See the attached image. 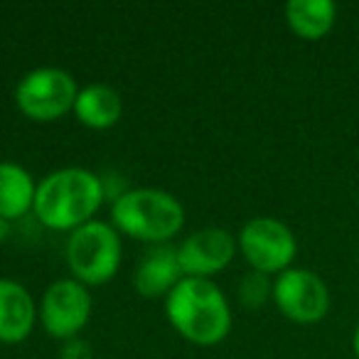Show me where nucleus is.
<instances>
[{"label":"nucleus","instance_id":"obj_17","mask_svg":"<svg viewBox=\"0 0 359 359\" xmlns=\"http://www.w3.org/2000/svg\"><path fill=\"white\" fill-rule=\"evenodd\" d=\"M11 226H13V222L0 219V241H6L8 236H11Z\"/></svg>","mask_w":359,"mask_h":359},{"label":"nucleus","instance_id":"obj_9","mask_svg":"<svg viewBox=\"0 0 359 359\" xmlns=\"http://www.w3.org/2000/svg\"><path fill=\"white\" fill-rule=\"evenodd\" d=\"M236 236L222 226H205L180 241L177 261L187 278H212L234 261Z\"/></svg>","mask_w":359,"mask_h":359},{"label":"nucleus","instance_id":"obj_18","mask_svg":"<svg viewBox=\"0 0 359 359\" xmlns=\"http://www.w3.org/2000/svg\"><path fill=\"white\" fill-rule=\"evenodd\" d=\"M352 349H354V357L359 359V323L354 327V334H352Z\"/></svg>","mask_w":359,"mask_h":359},{"label":"nucleus","instance_id":"obj_13","mask_svg":"<svg viewBox=\"0 0 359 359\" xmlns=\"http://www.w3.org/2000/svg\"><path fill=\"white\" fill-rule=\"evenodd\" d=\"M37 182L22 165L0 160V219L18 222L32 212Z\"/></svg>","mask_w":359,"mask_h":359},{"label":"nucleus","instance_id":"obj_7","mask_svg":"<svg viewBox=\"0 0 359 359\" xmlns=\"http://www.w3.org/2000/svg\"><path fill=\"white\" fill-rule=\"evenodd\" d=\"M91 308L94 300L84 283L74 278H57L42 293L37 318L50 337L67 342L72 337H79L91 318Z\"/></svg>","mask_w":359,"mask_h":359},{"label":"nucleus","instance_id":"obj_14","mask_svg":"<svg viewBox=\"0 0 359 359\" xmlns=\"http://www.w3.org/2000/svg\"><path fill=\"white\" fill-rule=\"evenodd\" d=\"M337 20L332 0H290L285 3V22L300 40H323Z\"/></svg>","mask_w":359,"mask_h":359},{"label":"nucleus","instance_id":"obj_5","mask_svg":"<svg viewBox=\"0 0 359 359\" xmlns=\"http://www.w3.org/2000/svg\"><path fill=\"white\" fill-rule=\"evenodd\" d=\"M79 86L62 67H37L30 69L15 86V106L25 118L50 123L74 109Z\"/></svg>","mask_w":359,"mask_h":359},{"label":"nucleus","instance_id":"obj_2","mask_svg":"<svg viewBox=\"0 0 359 359\" xmlns=\"http://www.w3.org/2000/svg\"><path fill=\"white\" fill-rule=\"evenodd\" d=\"M165 315L187 342L212 347L231 332V305L212 278H182L165 298Z\"/></svg>","mask_w":359,"mask_h":359},{"label":"nucleus","instance_id":"obj_10","mask_svg":"<svg viewBox=\"0 0 359 359\" xmlns=\"http://www.w3.org/2000/svg\"><path fill=\"white\" fill-rule=\"evenodd\" d=\"M185 278L177 261V246L158 244L140 256L133 271V288L148 300L168 298L170 290Z\"/></svg>","mask_w":359,"mask_h":359},{"label":"nucleus","instance_id":"obj_1","mask_svg":"<svg viewBox=\"0 0 359 359\" xmlns=\"http://www.w3.org/2000/svg\"><path fill=\"white\" fill-rule=\"evenodd\" d=\"M106 200L104 180L86 168H60L37 182L32 215L55 231H74L94 222Z\"/></svg>","mask_w":359,"mask_h":359},{"label":"nucleus","instance_id":"obj_4","mask_svg":"<svg viewBox=\"0 0 359 359\" xmlns=\"http://www.w3.org/2000/svg\"><path fill=\"white\" fill-rule=\"evenodd\" d=\"M65 259L74 280L89 285H104L118 273L123 259L121 234L111 222L94 219L69 231L65 244Z\"/></svg>","mask_w":359,"mask_h":359},{"label":"nucleus","instance_id":"obj_3","mask_svg":"<svg viewBox=\"0 0 359 359\" xmlns=\"http://www.w3.org/2000/svg\"><path fill=\"white\" fill-rule=\"evenodd\" d=\"M111 224L118 234L150 246L170 244L185 226V207L168 190L133 187L114 200Z\"/></svg>","mask_w":359,"mask_h":359},{"label":"nucleus","instance_id":"obj_12","mask_svg":"<svg viewBox=\"0 0 359 359\" xmlns=\"http://www.w3.org/2000/svg\"><path fill=\"white\" fill-rule=\"evenodd\" d=\"M72 114L76 116L81 126L94 130H106L111 126H116L121 121V114H123V101H121V94L109 84H86L79 89L74 101V109Z\"/></svg>","mask_w":359,"mask_h":359},{"label":"nucleus","instance_id":"obj_6","mask_svg":"<svg viewBox=\"0 0 359 359\" xmlns=\"http://www.w3.org/2000/svg\"><path fill=\"white\" fill-rule=\"evenodd\" d=\"M244 261L251 271H259L266 276H278L293 266L298 254V241L288 224H283L276 217H254L236 234Z\"/></svg>","mask_w":359,"mask_h":359},{"label":"nucleus","instance_id":"obj_15","mask_svg":"<svg viewBox=\"0 0 359 359\" xmlns=\"http://www.w3.org/2000/svg\"><path fill=\"white\" fill-rule=\"evenodd\" d=\"M273 298V280L259 271H249L239 280V303L244 308H261L264 303Z\"/></svg>","mask_w":359,"mask_h":359},{"label":"nucleus","instance_id":"obj_16","mask_svg":"<svg viewBox=\"0 0 359 359\" xmlns=\"http://www.w3.org/2000/svg\"><path fill=\"white\" fill-rule=\"evenodd\" d=\"M60 359H94V349L84 337H72L62 342Z\"/></svg>","mask_w":359,"mask_h":359},{"label":"nucleus","instance_id":"obj_11","mask_svg":"<svg viewBox=\"0 0 359 359\" xmlns=\"http://www.w3.org/2000/svg\"><path fill=\"white\" fill-rule=\"evenodd\" d=\"M37 305L32 293L13 278H0V342L18 344L32 334Z\"/></svg>","mask_w":359,"mask_h":359},{"label":"nucleus","instance_id":"obj_8","mask_svg":"<svg viewBox=\"0 0 359 359\" xmlns=\"http://www.w3.org/2000/svg\"><path fill=\"white\" fill-rule=\"evenodd\" d=\"M273 303L285 320L295 325H315L330 310V288L315 271L293 269L276 276Z\"/></svg>","mask_w":359,"mask_h":359}]
</instances>
